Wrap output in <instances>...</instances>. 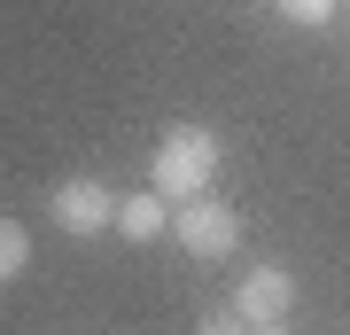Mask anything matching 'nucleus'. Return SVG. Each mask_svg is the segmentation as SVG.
<instances>
[{
	"label": "nucleus",
	"mask_w": 350,
	"mask_h": 335,
	"mask_svg": "<svg viewBox=\"0 0 350 335\" xmlns=\"http://www.w3.org/2000/svg\"><path fill=\"white\" fill-rule=\"evenodd\" d=\"M218 133L211 125H163V140H156V156H148V187L163 203H187V195H211V179H218Z\"/></svg>",
	"instance_id": "f257e3e1"
},
{
	"label": "nucleus",
	"mask_w": 350,
	"mask_h": 335,
	"mask_svg": "<svg viewBox=\"0 0 350 335\" xmlns=\"http://www.w3.org/2000/svg\"><path fill=\"white\" fill-rule=\"evenodd\" d=\"M47 219L63 226V234L94 242V234H109V226H117V195H109L94 172H70V179H55V187H47Z\"/></svg>",
	"instance_id": "f03ea898"
},
{
	"label": "nucleus",
	"mask_w": 350,
	"mask_h": 335,
	"mask_svg": "<svg viewBox=\"0 0 350 335\" xmlns=\"http://www.w3.org/2000/svg\"><path fill=\"white\" fill-rule=\"evenodd\" d=\"M172 242L187 249V258H226V249H241V219H234V203H218V195H187L172 211Z\"/></svg>",
	"instance_id": "7ed1b4c3"
},
{
	"label": "nucleus",
	"mask_w": 350,
	"mask_h": 335,
	"mask_svg": "<svg viewBox=\"0 0 350 335\" xmlns=\"http://www.w3.org/2000/svg\"><path fill=\"white\" fill-rule=\"evenodd\" d=\"M117 234H125V242H156V234H172V211H163L156 187H140V195H117Z\"/></svg>",
	"instance_id": "39448f33"
},
{
	"label": "nucleus",
	"mask_w": 350,
	"mask_h": 335,
	"mask_svg": "<svg viewBox=\"0 0 350 335\" xmlns=\"http://www.w3.org/2000/svg\"><path fill=\"white\" fill-rule=\"evenodd\" d=\"M280 16H288V24H327L335 0H280Z\"/></svg>",
	"instance_id": "6e6552de"
},
{
	"label": "nucleus",
	"mask_w": 350,
	"mask_h": 335,
	"mask_svg": "<svg viewBox=\"0 0 350 335\" xmlns=\"http://www.w3.org/2000/svg\"><path fill=\"white\" fill-rule=\"evenodd\" d=\"M234 312H241L250 327L288 320V312H296V273H288V265H250V273L234 281Z\"/></svg>",
	"instance_id": "20e7f679"
},
{
	"label": "nucleus",
	"mask_w": 350,
	"mask_h": 335,
	"mask_svg": "<svg viewBox=\"0 0 350 335\" xmlns=\"http://www.w3.org/2000/svg\"><path fill=\"white\" fill-rule=\"evenodd\" d=\"M250 335H288V320H273V327H250Z\"/></svg>",
	"instance_id": "1a4fd4ad"
},
{
	"label": "nucleus",
	"mask_w": 350,
	"mask_h": 335,
	"mask_svg": "<svg viewBox=\"0 0 350 335\" xmlns=\"http://www.w3.org/2000/svg\"><path fill=\"white\" fill-rule=\"evenodd\" d=\"M195 335H250V320H241L234 304H211V312L195 320Z\"/></svg>",
	"instance_id": "0eeeda50"
},
{
	"label": "nucleus",
	"mask_w": 350,
	"mask_h": 335,
	"mask_svg": "<svg viewBox=\"0 0 350 335\" xmlns=\"http://www.w3.org/2000/svg\"><path fill=\"white\" fill-rule=\"evenodd\" d=\"M31 265V234H24V219H0V281H16Z\"/></svg>",
	"instance_id": "423d86ee"
}]
</instances>
